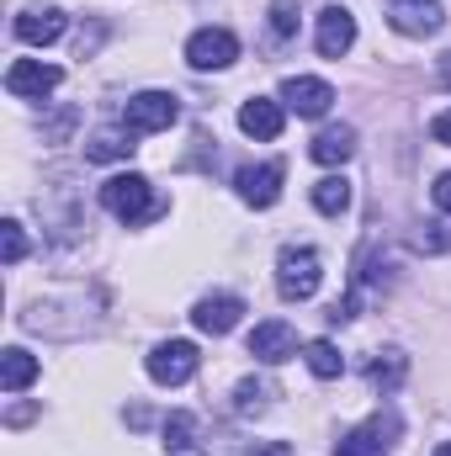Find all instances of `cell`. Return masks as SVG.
Masks as SVG:
<instances>
[{"label":"cell","instance_id":"obj_1","mask_svg":"<svg viewBox=\"0 0 451 456\" xmlns=\"http://www.w3.org/2000/svg\"><path fill=\"white\" fill-rule=\"evenodd\" d=\"M102 208L112 213L117 224H127V228H138V224H149V218H160L165 213V202L149 191V181L144 175H112L107 186H102Z\"/></svg>","mask_w":451,"mask_h":456},{"label":"cell","instance_id":"obj_2","mask_svg":"<svg viewBox=\"0 0 451 456\" xmlns=\"http://www.w3.org/2000/svg\"><path fill=\"white\" fill-rule=\"evenodd\" d=\"M319 281H324V260H319V249H308V244H287V249L276 255V292H282L287 303H308V297L319 292Z\"/></svg>","mask_w":451,"mask_h":456},{"label":"cell","instance_id":"obj_3","mask_svg":"<svg viewBox=\"0 0 451 456\" xmlns=\"http://www.w3.org/2000/svg\"><path fill=\"white\" fill-rule=\"evenodd\" d=\"M176 117H181V102H176L170 91H138V96H127V107H122V127H127L133 138H144V133H165Z\"/></svg>","mask_w":451,"mask_h":456},{"label":"cell","instance_id":"obj_4","mask_svg":"<svg viewBox=\"0 0 451 456\" xmlns=\"http://www.w3.org/2000/svg\"><path fill=\"white\" fill-rule=\"evenodd\" d=\"M149 377L160 382V387H181V382H192L197 377V366H202V355H197V345L192 340H160L149 350Z\"/></svg>","mask_w":451,"mask_h":456},{"label":"cell","instance_id":"obj_5","mask_svg":"<svg viewBox=\"0 0 451 456\" xmlns=\"http://www.w3.org/2000/svg\"><path fill=\"white\" fill-rule=\"evenodd\" d=\"M388 11V27L404 32V37H430L447 27V5L441 0H382Z\"/></svg>","mask_w":451,"mask_h":456},{"label":"cell","instance_id":"obj_6","mask_svg":"<svg viewBox=\"0 0 451 456\" xmlns=\"http://www.w3.org/2000/svg\"><path fill=\"white\" fill-rule=\"evenodd\" d=\"M59 80H64V69L59 64H43V59H16L5 69V91L21 96V102H43L48 91H59Z\"/></svg>","mask_w":451,"mask_h":456},{"label":"cell","instance_id":"obj_7","mask_svg":"<svg viewBox=\"0 0 451 456\" xmlns=\"http://www.w3.org/2000/svg\"><path fill=\"white\" fill-rule=\"evenodd\" d=\"M239 59V37L228 32V27H202V32H192V43H186V64L192 69H228Z\"/></svg>","mask_w":451,"mask_h":456},{"label":"cell","instance_id":"obj_8","mask_svg":"<svg viewBox=\"0 0 451 456\" xmlns=\"http://www.w3.org/2000/svg\"><path fill=\"white\" fill-rule=\"evenodd\" d=\"M282 181H287V170L271 159V165H244L239 175H234V186H239V202H250V208H276V197H282Z\"/></svg>","mask_w":451,"mask_h":456},{"label":"cell","instance_id":"obj_9","mask_svg":"<svg viewBox=\"0 0 451 456\" xmlns=\"http://www.w3.org/2000/svg\"><path fill=\"white\" fill-rule=\"evenodd\" d=\"M250 355H255L260 366H282L287 355H298V330L282 324V319L255 324V330H250Z\"/></svg>","mask_w":451,"mask_h":456},{"label":"cell","instance_id":"obj_10","mask_svg":"<svg viewBox=\"0 0 451 456\" xmlns=\"http://www.w3.org/2000/svg\"><path fill=\"white\" fill-rule=\"evenodd\" d=\"M314 43H319L324 59H345L350 43H356V16H350L345 5H324V11H319V32H314Z\"/></svg>","mask_w":451,"mask_h":456},{"label":"cell","instance_id":"obj_11","mask_svg":"<svg viewBox=\"0 0 451 456\" xmlns=\"http://www.w3.org/2000/svg\"><path fill=\"white\" fill-rule=\"evenodd\" d=\"M282 102H287V112H298V117H324L330 102H335V91L324 80H314V75H292V80H282Z\"/></svg>","mask_w":451,"mask_h":456},{"label":"cell","instance_id":"obj_12","mask_svg":"<svg viewBox=\"0 0 451 456\" xmlns=\"http://www.w3.org/2000/svg\"><path fill=\"white\" fill-rule=\"evenodd\" d=\"M16 37L32 43V48L59 43V37H64V11H59V5H27V11L16 16Z\"/></svg>","mask_w":451,"mask_h":456},{"label":"cell","instance_id":"obj_13","mask_svg":"<svg viewBox=\"0 0 451 456\" xmlns=\"http://www.w3.org/2000/svg\"><path fill=\"white\" fill-rule=\"evenodd\" d=\"M239 314H244V303H239L234 292H213V297H202V303L192 308V324H197L202 335H228V330L239 324Z\"/></svg>","mask_w":451,"mask_h":456},{"label":"cell","instance_id":"obj_14","mask_svg":"<svg viewBox=\"0 0 451 456\" xmlns=\"http://www.w3.org/2000/svg\"><path fill=\"white\" fill-rule=\"evenodd\" d=\"M239 127H244L250 138H260V143H271V138H282V102H266V96H250V102L239 107Z\"/></svg>","mask_w":451,"mask_h":456},{"label":"cell","instance_id":"obj_15","mask_svg":"<svg viewBox=\"0 0 451 456\" xmlns=\"http://www.w3.org/2000/svg\"><path fill=\"white\" fill-rule=\"evenodd\" d=\"M308 154H314L319 165H345V159L356 154V127H350V122H335V127H324V133L308 143Z\"/></svg>","mask_w":451,"mask_h":456},{"label":"cell","instance_id":"obj_16","mask_svg":"<svg viewBox=\"0 0 451 456\" xmlns=\"http://www.w3.org/2000/svg\"><path fill=\"white\" fill-rule=\"evenodd\" d=\"M32 377H37V355H27L21 345H11V350L0 355V387H5V393H21Z\"/></svg>","mask_w":451,"mask_h":456},{"label":"cell","instance_id":"obj_17","mask_svg":"<svg viewBox=\"0 0 451 456\" xmlns=\"http://www.w3.org/2000/svg\"><path fill=\"white\" fill-rule=\"evenodd\" d=\"M335 456H388V441H382V419H372V425H361V430L340 436Z\"/></svg>","mask_w":451,"mask_h":456},{"label":"cell","instance_id":"obj_18","mask_svg":"<svg viewBox=\"0 0 451 456\" xmlns=\"http://www.w3.org/2000/svg\"><path fill=\"white\" fill-rule=\"evenodd\" d=\"M404 371H409V361H404V350H377V361L366 366V382H372L377 393H393V387L404 382Z\"/></svg>","mask_w":451,"mask_h":456},{"label":"cell","instance_id":"obj_19","mask_svg":"<svg viewBox=\"0 0 451 456\" xmlns=\"http://www.w3.org/2000/svg\"><path fill=\"white\" fill-rule=\"evenodd\" d=\"M133 149H138V143H133V133H127V127H122V133H117V127H107V133H96V138L86 143V159L112 165V159H127Z\"/></svg>","mask_w":451,"mask_h":456},{"label":"cell","instance_id":"obj_20","mask_svg":"<svg viewBox=\"0 0 451 456\" xmlns=\"http://www.w3.org/2000/svg\"><path fill=\"white\" fill-rule=\"evenodd\" d=\"M314 208H319L324 218H340V213L350 208V181H345V175H324V181L314 186Z\"/></svg>","mask_w":451,"mask_h":456},{"label":"cell","instance_id":"obj_21","mask_svg":"<svg viewBox=\"0 0 451 456\" xmlns=\"http://www.w3.org/2000/svg\"><path fill=\"white\" fill-rule=\"evenodd\" d=\"M303 361H308V371H314V377H324V382L345 371V355H340L330 340H308V345H303Z\"/></svg>","mask_w":451,"mask_h":456},{"label":"cell","instance_id":"obj_22","mask_svg":"<svg viewBox=\"0 0 451 456\" xmlns=\"http://www.w3.org/2000/svg\"><path fill=\"white\" fill-rule=\"evenodd\" d=\"M0 255H5V265H21V255H27V233H21L16 218L0 224Z\"/></svg>","mask_w":451,"mask_h":456},{"label":"cell","instance_id":"obj_23","mask_svg":"<svg viewBox=\"0 0 451 456\" xmlns=\"http://www.w3.org/2000/svg\"><path fill=\"white\" fill-rule=\"evenodd\" d=\"M266 21H271V37H292V32H298V5H292V0H271Z\"/></svg>","mask_w":451,"mask_h":456},{"label":"cell","instance_id":"obj_24","mask_svg":"<svg viewBox=\"0 0 451 456\" xmlns=\"http://www.w3.org/2000/svg\"><path fill=\"white\" fill-rule=\"evenodd\" d=\"M192 436H197V419H192V414H170V419H165V446H170V452H186Z\"/></svg>","mask_w":451,"mask_h":456},{"label":"cell","instance_id":"obj_25","mask_svg":"<svg viewBox=\"0 0 451 456\" xmlns=\"http://www.w3.org/2000/svg\"><path fill=\"white\" fill-rule=\"evenodd\" d=\"M266 398H271V387H266V382H239L234 409H239V414H260V409H266Z\"/></svg>","mask_w":451,"mask_h":456},{"label":"cell","instance_id":"obj_26","mask_svg":"<svg viewBox=\"0 0 451 456\" xmlns=\"http://www.w3.org/2000/svg\"><path fill=\"white\" fill-rule=\"evenodd\" d=\"M430 202H436L441 213H451V175H441V181L430 186Z\"/></svg>","mask_w":451,"mask_h":456},{"label":"cell","instance_id":"obj_27","mask_svg":"<svg viewBox=\"0 0 451 456\" xmlns=\"http://www.w3.org/2000/svg\"><path fill=\"white\" fill-rule=\"evenodd\" d=\"M430 138H436V143H447V149H451V112H441L436 122H430Z\"/></svg>","mask_w":451,"mask_h":456},{"label":"cell","instance_id":"obj_28","mask_svg":"<svg viewBox=\"0 0 451 456\" xmlns=\"http://www.w3.org/2000/svg\"><path fill=\"white\" fill-rule=\"evenodd\" d=\"M244 456H298L287 441H266V446H255V452H244Z\"/></svg>","mask_w":451,"mask_h":456},{"label":"cell","instance_id":"obj_29","mask_svg":"<svg viewBox=\"0 0 451 456\" xmlns=\"http://www.w3.org/2000/svg\"><path fill=\"white\" fill-rule=\"evenodd\" d=\"M436 80H441V86H451V48L441 53V64H436Z\"/></svg>","mask_w":451,"mask_h":456},{"label":"cell","instance_id":"obj_30","mask_svg":"<svg viewBox=\"0 0 451 456\" xmlns=\"http://www.w3.org/2000/svg\"><path fill=\"white\" fill-rule=\"evenodd\" d=\"M436 456H451V441H447V446H436Z\"/></svg>","mask_w":451,"mask_h":456}]
</instances>
